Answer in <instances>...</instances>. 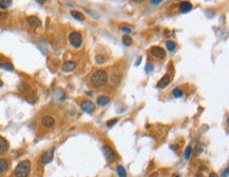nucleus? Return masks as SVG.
Wrapping results in <instances>:
<instances>
[{
  "label": "nucleus",
  "instance_id": "obj_1",
  "mask_svg": "<svg viewBox=\"0 0 229 177\" xmlns=\"http://www.w3.org/2000/svg\"><path fill=\"white\" fill-rule=\"evenodd\" d=\"M91 84L95 88H98V86H102L107 83L108 81V74L105 70H99L96 71L93 75L91 76Z\"/></svg>",
  "mask_w": 229,
  "mask_h": 177
},
{
  "label": "nucleus",
  "instance_id": "obj_2",
  "mask_svg": "<svg viewBox=\"0 0 229 177\" xmlns=\"http://www.w3.org/2000/svg\"><path fill=\"white\" fill-rule=\"evenodd\" d=\"M31 172V161L28 159H24L20 161L15 168L14 174L16 177H28L30 175Z\"/></svg>",
  "mask_w": 229,
  "mask_h": 177
},
{
  "label": "nucleus",
  "instance_id": "obj_3",
  "mask_svg": "<svg viewBox=\"0 0 229 177\" xmlns=\"http://www.w3.org/2000/svg\"><path fill=\"white\" fill-rule=\"evenodd\" d=\"M69 40H70L72 47L75 48H79L82 44V36L78 32H72L69 35Z\"/></svg>",
  "mask_w": 229,
  "mask_h": 177
},
{
  "label": "nucleus",
  "instance_id": "obj_4",
  "mask_svg": "<svg viewBox=\"0 0 229 177\" xmlns=\"http://www.w3.org/2000/svg\"><path fill=\"white\" fill-rule=\"evenodd\" d=\"M102 152H104L106 160L109 161V162H113V161L116 159V153H115V151L113 150L111 147H109V145H104V147H102Z\"/></svg>",
  "mask_w": 229,
  "mask_h": 177
},
{
  "label": "nucleus",
  "instance_id": "obj_5",
  "mask_svg": "<svg viewBox=\"0 0 229 177\" xmlns=\"http://www.w3.org/2000/svg\"><path fill=\"white\" fill-rule=\"evenodd\" d=\"M54 151H55V148H51L50 150H47L42 153V155L40 157V162L42 165H48V163H50L53 160Z\"/></svg>",
  "mask_w": 229,
  "mask_h": 177
},
{
  "label": "nucleus",
  "instance_id": "obj_6",
  "mask_svg": "<svg viewBox=\"0 0 229 177\" xmlns=\"http://www.w3.org/2000/svg\"><path fill=\"white\" fill-rule=\"evenodd\" d=\"M150 53H151V55H152L153 57H155L158 59H163V58L166 57V52H165V50H164V48H159V47L151 48Z\"/></svg>",
  "mask_w": 229,
  "mask_h": 177
},
{
  "label": "nucleus",
  "instance_id": "obj_7",
  "mask_svg": "<svg viewBox=\"0 0 229 177\" xmlns=\"http://www.w3.org/2000/svg\"><path fill=\"white\" fill-rule=\"evenodd\" d=\"M80 107L81 110L84 112L86 113H89V114H91V113H93L95 111V106L94 103L92 101L90 100H84L80 103Z\"/></svg>",
  "mask_w": 229,
  "mask_h": 177
},
{
  "label": "nucleus",
  "instance_id": "obj_8",
  "mask_svg": "<svg viewBox=\"0 0 229 177\" xmlns=\"http://www.w3.org/2000/svg\"><path fill=\"white\" fill-rule=\"evenodd\" d=\"M41 124L45 128H53L55 125V119L51 116H43L41 118Z\"/></svg>",
  "mask_w": 229,
  "mask_h": 177
},
{
  "label": "nucleus",
  "instance_id": "obj_9",
  "mask_svg": "<svg viewBox=\"0 0 229 177\" xmlns=\"http://www.w3.org/2000/svg\"><path fill=\"white\" fill-rule=\"evenodd\" d=\"M75 68H76V63L74 61H66L63 65V66H61L63 71L66 72V73H70V72L74 71Z\"/></svg>",
  "mask_w": 229,
  "mask_h": 177
},
{
  "label": "nucleus",
  "instance_id": "obj_10",
  "mask_svg": "<svg viewBox=\"0 0 229 177\" xmlns=\"http://www.w3.org/2000/svg\"><path fill=\"white\" fill-rule=\"evenodd\" d=\"M28 23L32 27H41V21L38 17L36 16H30L28 17Z\"/></svg>",
  "mask_w": 229,
  "mask_h": 177
},
{
  "label": "nucleus",
  "instance_id": "obj_11",
  "mask_svg": "<svg viewBox=\"0 0 229 177\" xmlns=\"http://www.w3.org/2000/svg\"><path fill=\"white\" fill-rule=\"evenodd\" d=\"M169 82H170V77H169L168 74H166V75L162 77V79L158 81V88H159V89H163V88H165V86H168Z\"/></svg>",
  "mask_w": 229,
  "mask_h": 177
},
{
  "label": "nucleus",
  "instance_id": "obj_12",
  "mask_svg": "<svg viewBox=\"0 0 229 177\" xmlns=\"http://www.w3.org/2000/svg\"><path fill=\"white\" fill-rule=\"evenodd\" d=\"M192 9V4L188 1H183L179 3V10L182 13H187Z\"/></svg>",
  "mask_w": 229,
  "mask_h": 177
},
{
  "label": "nucleus",
  "instance_id": "obj_13",
  "mask_svg": "<svg viewBox=\"0 0 229 177\" xmlns=\"http://www.w3.org/2000/svg\"><path fill=\"white\" fill-rule=\"evenodd\" d=\"M9 166H10L9 160L1 158V159H0V174H2V173H4V172H6L7 169H9Z\"/></svg>",
  "mask_w": 229,
  "mask_h": 177
},
{
  "label": "nucleus",
  "instance_id": "obj_14",
  "mask_svg": "<svg viewBox=\"0 0 229 177\" xmlns=\"http://www.w3.org/2000/svg\"><path fill=\"white\" fill-rule=\"evenodd\" d=\"M110 98L108 96H100L97 98V104L100 107H106L107 104H109Z\"/></svg>",
  "mask_w": 229,
  "mask_h": 177
},
{
  "label": "nucleus",
  "instance_id": "obj_15",
  "mask_svg": "<svg viewBox=\"0 0 229 177\" xmlns=\"http://www.w3.org/2000/svg\"><path fill=\"white\" fill-rule=\"evenodd\" d=\"M7 149H9V142L3 137H0V151L6 152V151H7Z\"/></svg>",
  "mask_w": 229,
  "mask_h": 177
},
{
  "label": "nucleus",
  "instance_id": "obj_16",
  "mask_svg": "<svg viewBox=\"0 0 229 177\" xmlns=\"http://www.w3.org/2000/svg\"><path fill=\"white\" fill-rule=\"evenodd\" d=\"M13 2L11 0H0V9L6 10L12 6Z\"/></svg>",
  "mask_w": 229,
  "mask_h": 177
},
{
  "label": "nucleus",
  "instance_id": "obj_17",
  "mask_svg": "<svg viewBox=\"0 0 229 177\" xmlns=\"http://www.w3.org/2000/svg\"><path fill=\"white\" fill-rule=\"evenodd\" d=\"M71 15L73 18H75L77 20H84V16L82 13L79 11H71Z\"/></svg>",
  "mask_w": 229,
  "mask_h": 177
},
{
  "label": "nucleus",
  "instance_id": "obj_18",
  "mask_svg": "<svg viewBox=\"0 0 229 177\" xmlns=\"http://www.w3.org/2000/svg\"><path fill=\"white\" fill-rule=\"evenodd\" d=\"M122 40H123V44L125 45V47H130V45L132 44V38L128 35L123 36Z\"/></svg>",
  "mask_w": 229,
  "mask_h": 177
},
{
  "label": "nucleus",
  "instance_id": "obj_19",
  "mask_svg": "<svg viewBox=\"0 0 229 177\" xmlns=\"http://www.w3.org/2000/svg\"><path fill=\"white\" fill-rule=\"evenodd\" d=\"M166 48H167V50H168V51H170V52H173V51L176 48V43L169 40V41L166 42Z\"/></svg>",
  "mask_w": 229,
  "mask_h": 177
},
{
  "label": "nucleus",
  "instance_id": "obj_20",
  "mask_svg": "<svg viewBox=\"0 0 229 177\" xmlns=\"http://www.w3.org/2000/svg\"><path fill=\"white\" fill-rule=\"evenodd\" d=\"M0 68L3 69V70H6V71H13L14 70V66H13L12 63L10 62H3L0 65Z\"/></svg>",
  "mask_w": 229,
  "mask_h": 177
},
{
  "label": "nucleus",
  "instance_id": "obj_21",
  "mask_svg": "<svg viewBox=\"0 0 229 177\" xmlns=\"http://www.w3.org/2000/svg\"><path fill=\"white\" fill-rule=\"evenodd\" d=\"M172 94H173V96L175 97V98H179V97L183 96V91L179 88H176V89L173 90Z\"/></svg>",
  "mask_w": 229,
  "mask_h": 177
},
{
  "label": "nucleus",
  "instance_id": "obj_22",
  "mask_svg": "<svg viewBox=\"0 0 229 177\" xmlns=\"http://www.w3.org/2000/svg\"><path fill=\"white\" fill-rule=\"evenodd\" d=\"M117 173L119 177H127V173H126V170L123 168L122 166H119L117 168Z\"/></svg>",
  "mask_w": 229,
  "mask_h": 177
},
{
  "label": "nucleus",
  "instance_id": "obj_23",
  "mask_svg": "<svg viewBox=\"0 0 229 177\" xmlns=\"http://www.w3.org/2000/svg\"><path fill=\"white\" fill-rule=\"evenodd\" d=\"M191 153H192V148H191V145H188V147L186 148V151H185V158H186V159H189Z\"/></svg>",
  "mask_w": 229,
  "mask_h": 177
},
{
  "label": "nucleus",
  "instance_id": "obj_24",
  "mask_svg": "<svg viewBox=\"0 0 229 177\" xmlns=\"http://www.w3.org/2000/svg\"><path fill=\"white\" fill-rule=\"evenodd\" d=\"M105 61H106V57H105L104 55L96 56V62L98 63V65H102V63H105Z\"/></svg>",
  "mask_w": 229,
  "mask_h": 177
},
{
  "label": "nucleus",
  "instance_id": "obj_25",
  "mask_svg": "<svg viewBox=\"0 0 229 177\" xmlns=\"http://www.w3.org/2000/svg\"><path fill=\"white\" fill-rule=\"evenodd\" d=\"M117 121H118L117 118H115V119H111V120H109V121L107 122V125H108V127H112V125H114Z\"/></svg>",
  "mask_w": 229,
  "mask_h": 177
},
{
  "label": "nucleus",
  "instance_id": "obj_26",
  "mask_svg": "<svg viewBox=\"0 0 229 177\" xmlns=\"http://www.w3.org/2000/svg\"><path fill=\"white\" fill-rule=\"evenodd\" d=\"M122 32H123V33H127V34H129V33H131V27H122Z\"/></svg>",
  "mask_w": 229,
  "mask_h": 177
},
{
  "label": "nucleus",
  "instance_id": "obj_27",
  "mask_svg": "<svg viewBox=\"0 0 229 177\" xmlns=\"http://www.w3.org/2000/svg\"><path fill=\"white\" fill-rule=\"evenodd\" d=\"M154 69V66H153V65L152 63H148L147 65H146V68H145V70H146V72H151Z\"/></svg>",
  "mask_w": 229,
  "mask_h": 177
},
{
  "label": "nucleus",
  "instance_id": "obj_28",
  "mask_svg": "<svg viewBox=\"0 0 229 177\" xmlns=\"http://www.w3.org/2000/svg\"><path fill=\"white\" fill-rule=\"evenodd\" d=\"M151 3L153 4V6H156V4H159L162 2V0H151Z\"/></svg>",
  "mask_w": 229,
  "mask_h": 177
},
{
  "label": "nucleus",
  "instance_id": "obj_29",
  "mask_svg": "<svg viewBox=\"0 0 229 177\" xmlns=\"http://www.w3.org/2000/svg\"><path fill=\"white\" fill-rule=\"evenodd\" d=\"M228 172H229L228 168H226V169H225V171H223V173H222V177H227V176H228Z\"/></svg>",
  "mask_w": 229,
  "mask_h": 177
},
{
  "label": "nucleus",
  "instance_id": "obj_30",
  "mask_svg": "<svg viewBox=\"0 0 229 177\" xmlns=\"http://www.w3.org/2000/svg\"><path fill=\"white\" fill-rule=\"evenodd\" d=\"M209 177H218V174H215V173H210Z\"/></svg>",
  "mask_w": 229,
  "mask_h": 177
},
{
  "label": "nucleus",
  "instance_id": "obj_31",
  "mask_svg": "<svg viewBox=\"0 0 229 177\" xmlns=\"http://www.w3.org/2000/svg\"><path fill=\"white\" fill-rule=\"evenodd\" d=\"M140 60H141V58L140 57V58H138V59H137V61H136V63H135V65H140Z\"/></svg>",
  "mask_w": 229,
  "mask_h": 177
},
{
  "label": "nucleus",
  "instance_id": "obj_32",
  "mask_svg": "<svg viewBox=\"0 0 229 177\" xmlns=\"http://www.w3.org/2000/svg\"><path fill=\"white\" fill-rule=\"evenodd\" d=\"M172 150H177V145H171Z\"/></svg>",
  "mask_w": 229,
  "mask_h": 177
},
{
  "label": "nucleus",
  "instance_id": "obj_33",
  "mask_svg": "<svg viewBox=\"0 0 229 177\" xmlns=\"http://www.w3.org/2000/svg\"><path fill=\"white\" fill-rule=\"evenodd\" d=\"M158 173H154L153 175H152V176H150V177H158Z\"/></svg>",
  "mask_w": 229,
  "mask_h": 177
},
{
  "label": "nucleus",
  "instance_id": "obj_34",
  "mask_svg": "<svg viewBox=\"0 0 229 177\" xmlns=\"http://www.w3.org/2000/svg\"><path fill=\"white\" fill-rule=\"evenodd\" d=\"M2 86H3V82H2V80H0V88H1Z\"/></svg>",
  "mask_w": 229,
  "mask_h": 177
},
{
  "label": "nucleus",
  "instance_id": "obj_35",
  "mask_svg": "<svg viewBox=\"0 0 229 177\" xmlns=\"http://www.w3.org/2000/svg\"><path fill=\"white\" fill-rule=\"evenodd\" d=\"M175 177H179V175H176V176H175Z\"/></svg>",
  "mask_w": 229,
  "mask_h": 177
}]
</instances>
